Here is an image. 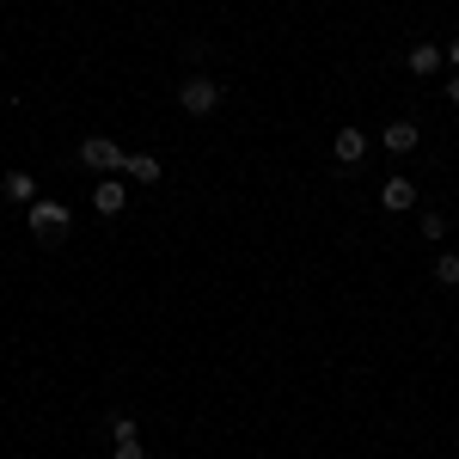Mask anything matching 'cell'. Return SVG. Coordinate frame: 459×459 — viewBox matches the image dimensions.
Here are the masks:
<instances>
[{"instance_id": "cell-1", "label": "cell", "mask_w": 459, "mask_h": 459, "mask_svg": "<svg viewBox=\"0 0 459 459\" xmlns=\"http://www.w3.org/2000/svg\"><path fill=\"white\" fill-rule=\"evenodd\" d=\"M178 105L190 110V117H209V110H221V86H214L209 74H190V80L178 86Z\"/></svg>"}, {"instance_id": "cell-2", "label": "cell", "mask_w": 459, "mask_h": 459, "mask_svg": "<svg viewBox=\"0 0 459 459\" xmlns=\"http://www.w3.org/2000/svg\"><path fill=\"white\" fill-rule=\"evenodd\" d=\"M123 160H129V153L110 142V135H86V142H80V166H86V172H123Z\"/></svg>"}, {"instance_id": "cell-3", "label": "cell", "mask_w": 459, "mask_h": 459, "mask_svg": "<svg viewBox=\"0 0 459 459\" xmlns=\"http://www.w3.org/2000/svg\"><path fill=\"white\" fill-rule=\"evenodd\" d=\"M25 221H31L37 239H62V233L74 227V221H68V203H43V196H37L31 209H25Z\"/></svg>"}, {"instance_id": "cell-4", "label": "cell", "mask_w": 459, "mask_h": 459, "mask_svg": "<svg viewBox=\"0 0 459 459\" xmlns=\"http://www.w3.org/2000/svg\"><path fill=\"white\" fill-rule=\"evenodd\" d=\"M123 203H129V184H123V172H110L99 190H92V209L99 214H123Z\"/></svg>"}, {"instance_id": "cell-5", "label": "cell", "mask_w": 459, "mask_h": 459, "mask_svg": "<svg viewBox=\"0 0 459 459\" xmlns=\"http://www.w3.org/2000/svg\"><path fill=\"white\" fill-rule=\"evenodd\" d=\"M331 153H337V166H361V160H368V135H361V129H337Z\"/></svg>"}, {"instance_id": "cell-6", "label": "cell", "mask_w": 459, "mask_h": 459, "mask_svg": "<svg viewBox=\"0 0 459 459\" xmlns=\"http://www.w3.org/2000/svg\"><path fill=\"white\" fill-rule=\"evenodd\" d=\"M411 203H417V184H411V178H386V184H380V209L404 214Z\"/></svg>"}, {"instance_id": "cell-7", "label": "cell", "mask_w": 459, "mask_h": 459, "mask_svg": "<svg viewBox=\"0 0 459 459\" xmlns=\"http://www.w3.org/2000/svg\"><path fill=\"white\" fill-rule=\"evenodd\" d=\"M0 196L19 203V209H31V203H37V178L31 172H6V178H0Z\"/></svg>"}, {"instance_id": "cell-8", "label": "cell", "mask_w": 459, "mask_h": 459, "mask_svg": "<svg viewBox=\"0 0 459 459\" xmlns=\"http://www.w3.org/2000/svg\"><path fill=\"white\" fill-rule=\"evenodd\" d=\"M441 62H447V49H435V43H411V74H417V80H435Z\"/></svg>"}, {"instance_id": "cell-9", "label": "cell", "mask_w": 459, "mask_h": 459, "mask_svg": "<svg viewBox=\"0 0 459 459\" xmlns=\"http://www.w3.org/2000/svg\"><path fill=\"white\" fill-rule=\"evenodd\" d=\"M380 147H386V153H417V123H404V117L386 123V129H380Z\"/></svg>"}, {"instance_id": "cell-10", "label": "cell", "mask_w": 459, "mask_h": 459, "mask_svg": "<svg viewBox=\"0 0 459 459\" xmlns=\"http://www.w3.org/2000/svg\"><path fill=\"white\" fill-rule=\"evenodd\" d=\"M123 178H135V184H160V160H153V153H129V160H123Z\"/></svg>"}, {"instance_id": "cell-11", "label": "cell", "mask_w": 459, "mask_h": 459, "mask_svg": "<svg viewBox=\"0 0 459 459\" xmlns=\"http://www.w3.org/2000/svg\"><path fill=\"white\" fill-rule=\"evenodd\" d=\"M435 282H441V288H459V257H454V251H441V257H435Z\"/></svg>"}, {"instance_id": "cell-12", "label": "cell", "mask_w": 459, "mask_h": 459, "mask_svg": "<svg viewBox=\"0 0 459 459\" xmlns=\"http://www.w3.org/2000/svg\"><path fill=\"white\" fill-rule=\"evenodd\" d=\"M110 441H135V417H110Z\"/></svg>"}, {"instance_id": "cell-13", "label": "cell", "mask_w": 459, "mask_h": 459, "mask_svg": "<svg viewBox=\"0 0 459 459\" xmlns=\"http://www.w3.org/2000/svg\"><path fill=\"white\" fill-rule=\"evenodd\" d=\"M110 459H147V454H142V441H117V447H110Z\"/></svg>"}, {"instance_id": "cell-14", "label": "cell", "mask_w": 459, "mask_h": 459, "mask_svg": "<svg viewBox=\"0 0 459 459\" xmlns=\"http://www.w3.org/2000/svg\"><path fill=\"white\" fill-rule=\"evenodd\" d=\"M441 92H447V105H459V74L447 80V86H441Z\"/></svg>"}, {"instance_id": "cell-15", "label": "cell", "mask_w": 459, "mask_h": 459, "mask_svg": "<svg viewBox=\"0 0 459 459\" xmlns=\"http://www.w3.org/2000/svg\"><path fill=\"white\" fill-rule=\"evenodd\" d=\"M447 62H454V74H459V37H454V43H447Z\"/></svg>"}]
</instances>
